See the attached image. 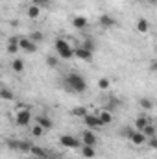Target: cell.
I'll list each match as a JSON object with an SVG mask.
<instances>
[{"instance_id": "cell-33", "label": "cell", "mask_w": 157, "mask_h": 159, "mask_svg": "<svg viewBox=\"0 0 157 159\" xmlns=\"http://www.w3.org/2000/svg\"><path fill=\"white\" fill-rule=\"evenodd\" d=\"M0 78H2V70H0Z\"/></svg>"}, {"instance_id": "cell-32", "label": "cell", "mask_w": 157, "mask_h": 159, "mask_svg": "<svg viewBox=\"0 0 157 159\" xmlns=\"http://www.w3.org/2000/svg\"><path fill=\"white\" fill-rule=\"evenodd\" d=\"M39 4H46V2H50V0H37Z\"/></svg>"}, {"instance_id": "cell-25", "label": "cell", "mask_w": 157, "mask_h": 159, "mask_svg": "<svg viewBox=\"0 0 157 159\" xmlns=\"http://www.w3.org/2000/svg\"><path fill=\"white\" fill-rule=\"evenodd\" d=\"M30 148H32V144H30L28 141H22V139H19V152H24V154H28V152H30Z\"/></svg>"}, {"instance_id": "cell-13", "label": "cell", "mask_w": 157, "mask_h": 159, "mask_svg": "<svg viewBox=\"0 0 157 159\" xmlns=\"http://www.w3.org/2000/svg\"><path fill=\"white\" fill-rule=\"evenodd\" d=\"M81 156H83V159H94L96 157V146L81 144Z\"/></svg>"}, {"instance_id": "cell-19", "label": "cell", "mask_w": 157, "mask_h": 159, "mask_svg": "<svg viewBox=\"0 0 157 159\" xmlns=\"http://www.w3.org/2000/svg\"><path fill=\"white\" fill-rule=\"evenodd\" d=\"M20 48H19V37H11L7 41V52L9 54H17Z\"/></svg>"}, {"instance_id": "cell-11", "label": "cell", "mask_w": 157, "mask_h": 159, "mask_svg": "<svg viewBox=\"0 0 157 159\" xmlns=\"http://www.w3.org/2000/svg\"><path fill=\"white\" fill-rule=\"evenodd\" d=\"M96 115H98V119L102 122V126H107V124L113 122V111H109V109H102V111H98Z\"/></svg>"}, {"instance_id": "cell-10", "label": "cell", "mask_w": 157, "mask_h": 159, "mask_svg": "<svg viewBox=\"0 0 157 159\" xmlns=\"http://www.w3.org/2000/svg\"><path fill=\"white\" fill-rule=\"evenodd\" d=\"M74 56L81 59V61H92V52H89V50H85L83 46H78V48H74Z\"/></svg>"}, {"instance_id": "cell-34", "label": "cell", "mask_w": 157, "mask_h": 159, "mask_svg": "<svg viewBox=\"0 0 157 159\" xmlns=\"http://www.w3.org/2000/svg\"><path fill=\"white\" fill-rule=\"evenodd\" d=\"M148 2H155V0H148Z\"/></svg>"}, {"instance_id": "cell-29", "label": "cell", "mask_w": 157, "mask_h": 159, "mask_svg": "<svg viewBox=\"0 0 157 159\" xmlns=\"http://www.w3.org/2000/svg\"><path fill=\"white\" fill-rule=\"evenodd\" d=\"M72 115H76V117H81V119H83V117L87 115V109H85V107H81V106H78V107H74V109H72Z\"/></svg>"}, {"instance_id": "cell-22", "label": "cell", "mask_w": 157, "mask_h": 159, "mask_svg": "<svg viewBox=\"0 0 157 159\" xmlns=\"http://www.w3.org/2000/svg\"><path fill=\"white\" fill-rule=\"evenodd\" d=\"M0 100H13V91L7 87L0 89Z\"/></svg>"}, {"instance_id": "cell-28", "label": "cell", "mask_w": 157, "mask_h": 159, "mask_svg": "<svg viewBox=\"0 0 157 159\" xmlns=\"http://www.w3.org/2000/svg\"><path fill=\"white\" fill-rule=\"evenodd\" d=\"M28 37H30V39L34 41V43H41L44 35H43V32H32V34H30Z\"/></svg>"}, {"instance_id": "cell-21", "label": "cell", "mask_w": 157, "mask_h": 159, "mask_svg": "<svg viewBox=\"0 0 157 159\" xmlns=\"http://www.w3.org/2000/svg\"><path fill=\"white\" fill-rule=\"evenodd\" d=\"M81 46L85 48V50H89V52H92L94 54V50H96V41L94 39H83V43H81Z\"/></svg>"}, {"instance_id": "cell-30", "label": "cell", "mask_w": 157, "mask_h": 159, "mask_svg": "<svg viewBox=\"0 0 157 159\" xmlns=\"http://www.w3.org/2000/svg\"><path fill=\"white\" fill-rule=\"evenodd\" d=\"M43 133H44V129L41 128L39 124H34V128H32V135H34V137H41Z\"/></svg>"}, {"instance_id": "cell-20", "label": "cell", "mask_w": 157, "mask_h": 159, "mask_svg": "<svg viewBox=\"0 0 157 159\" xmlns=\"http://www.w3.org/2000/svg\"><path fill=\"white\" fill-rule=\"evenodd\" d=\"M142 133H144V137L146 139H150V137H155V124H146L144 128H142Z\"/></svg>"}, {"instance_id": "cell-4", "label": "cell", "mask_w": 157, "mask_h": 159, "mask_svg": "<svg viewBox=\"0 0 157 159\" xmlns=\"http://www.w3.org/2000/svg\"><path fill=\"white\" fill-rule=\"evenodd\" d=\"M124 133L128 135V139L135 144V146H142L148 139L144 137V133L142 131H137V129H124Z\"/></svg>"}, {"instance_id": "cell-16", "label": "cell", "mask_w": 157, "mask_h": 159, "mask_svg": "<svg viewBox=\"0 0 157 159\" xmlns=\"http://www.w3.org/2000/svg\"><path fill=\"white\" fill-rule=\"evenodd\" d=\"M152 120L148 119L146 115H139L137 119H135V126H133V129H137V131H142V128L146 126V124H150Z\"/></svg>"}, {"instance_id": "cell-3", "label": "cell", "mask_w": 157, "mask_h": 159, "mask_svg": "<svg viewBox=\"0 0 157 159\" xmlns=\"http://www.w3.org/2000/svg\"><path fill=\"white\" fill-rule=\"evenodd\" d=\"M30 122H32V111L24 106H20L19 109H17V115H15V124L17 126H20V128H26V126H30Z\"/></svg>"}, {"instance_id": "cell-18", "label": "cell", "mask_w": 157, "mask_h": 159, "mask_svg": "<svg viewBox=\"0 0 157 159\" xmlns=\"http://www.w3.org/2000/svg\"><path fill=\"white\" fill-rule=\"evenodd\" d=\"M137 32H141V34H148L150 32V22L146 20V19H139L137 20Z\"/></svg>"}, {"instance_id": "cell-26", "label": "cell", "mask_w": 157, "mask_h": 159, "mask_svg": "<svg viewBox=\"0 0 157 159\" xmlns=\"http://www.w3.org/2000/svg\"><path fill=\"white\" fill-rule=\"evenodd\" d=\"M139 104H141V107H142V109H152V107H154V102H152L150 98H146V96H144V98H141V100H139Z\"/></svg>"}, {"instance_id": "cell-15", "label": "cell", "mask_w": 157, "mask_h": 159, "mask_svg": "<svg viewBox=\"0 0 157 159\" xmlns=\"http://www.w3.org/2000/svg\"><path fill=\"white\" fill-rule=\"evenodd\" d=\"M26 15H28V19H32V20L39 19V15H41V6H39V4H32V6H28V11H26Z\"/></svg>"}, {"instance_id": "cell-6", "label": "cell", "mask_w": 157, "mask_h": 159, "mask_svg": "<svg viewBox=\"0 0 157 159\" xmlns=\"http://www.w3.org/2000/svg\"><path fill=\"white\" fill-rule=\"evenodd\" d=\"M19 48L26 54H34L37 50V43H34L30 37H19Z\"/></svg>"}, {"instance_id": "cell-5", "label": "cell", "mask_w": 157, "mask_h": 159, "mask_svg": "<svg viewBox=\"0 0 157 159\" xmlns=\"http://www.w3.org/2000/svg\"><path fill=\"white\" fill-rule=\"evenodd\" d=\"M83 124L87 126V129H98V128H102V122L98 119V115L96 113H87L85 117H83Z\"/></svg>"}, {"instance_id": "cell-2", "label": "cell", "mask_w": 157, "mask_h": 159, "mask_svg": "<svg viewBox=\"0 0 157 159\" xmlns=\"http://www.w3.org/2000/svg\"><path fill=\"white\" fill-rule=\"evenodd\" d=\"M54 50L61 59H72L74 57V46L63 37H57L54 43Z\"/></svg>"}, {"instance_id": "cell-24", "label": "cell", "mask_w": 157, "mask_h": 159, "mask_svg": "<svg viewBox=\"0 0 157 159\" xmlns=\"http://www.w3.org/2000/svg\"><path fill=\"white\" fill-rule=\"evenodd\" d=\"M109 87H111V80H109V78H100V80H98V89L107 91Z\"/></svg>"}, {"instance_id": "cell-8", "label": "cell", "mask_w": 157, "mask_h": 159, "mask_svg": "<svg viewBox=\"0 0 157 159\" xmlns=\"http://www.w3.org/2000/svg\"><path fill=\"white\" fill-rule=\"evenodd\" d=\"M81 141L87 146H96L98 144V137H96V133L92 129H83L81 131Z\"/></svg>"}, {"instance_id": "cell-27", "label": "cell", "mask_w": 157, "mask_h": 159, "mask_svg": "<svg viewBox=\"0 0 157 159\" xmlns=\"http://www.w3.org/2000/svg\"><path fill=\"white\" fill-rule=\"evenodd\" d=\"M46 65H48L50 69H56V67L59 65V59L54 57V56H48V57H46Z\"/></svg>"}, {"instance_id": "cell-1", "label": "cell", "mask_w": 157, "mask_h": 159, "mask_svg": "<svg viewBox=\"0 0 157 159\" xmlns=\"http://www.w3.org/2000/svg\"><path fill=\"white\" fill-rule=\"evenodd\" d=\"M65 85L72 93H85L87 91V80L79 72H69L65 76Z\"/></svg>"}, {"instance_id": "cell-23", "label": "cell", "mask_w": 157, "mask_h": 159, "mask_svg": "<svg viewBox=\"0 0 157 159\" xmlns=\"http://www.w3.org/2000/svg\"><path fill=\"white\" fill-rule=\"evenodd\" d=\"M30 152H32L34 156H37V157H46V150H44V148H41V146H34V144H32Z\"/></svg>"}, {"instance_id": "cell-35", "label": "cell", "mask_w": 157, "mask_h": 159, "mask_svg": "<svg viewBox=\"0 0 157 159\" xmlns=\"http://www.w3.org/2000/svg\"><path fill=\"white\" fill-rule=\"evenodd\" d=\"M72 159H74V157H72Z\"/></svg>"}, {"instance_id": "cell-12", "label": "cell", "mask_w": 157, "mask_h": 159, "mask_svg": "<svg viewBox=\"0 0 157 159\" xmlns=\"http://www.w3.org/2000/svg\"><path fill=\"white\" fill-rule=\"evenodd\" d=\"M87 24H89V20H87L85 15H76V17L72 19V26H74L76 30H85Z\"/></svg>"}, {"instance_id": "cell-9", "label": "cell", "mask_w": 157, "mask_h": 159, "mask_svg": "<svg viewBox=\"0 0 157 159\" xmlns=\"http://www.w3.org/2000/svg\"><path fill=\"white\" fill-rule=\"evenodd\" d=\"M98 24H100L102 28H113V26L117 24V20H115L113 15H109V13H102V15L98 17Z\"/></svg>"}, {"instance_id": "cell-7", "label": "cell", "mask_w": 157, "mask_h": 159, "mask_svg": "<svg viewBox=\"0 0 157 159\" xmlns=\"http://www.w3.org/2000/svg\"><path fill=\"white\" fill-rule=\"evenodd\" d=\"M59 144H61V146H65V148H70V150H74V148H78V146H79V141L74 137V135L63 133V135L59 137Z\"/></svg>"}, {"instance_id": "cell-17", "label": "cell", "mask_w": 157, "mask_h": 159, "mask_svg": "<svg viewBox=\"0 0 157 159\" xmlns=\"http://www.w3.org/2000/svg\"><path fill=\"white\" fill-rule=\"evenodd\" d=\"M11 70H13V72H17V74L24 72V61H22L20 57H15V59L11 61Z\"/></svg>"}, {"instance_id": "cell-31", "label": "cell", "mask_w": 157, "mask_h": 159, "mask_svg": "<svg viewBox=\"0 0 157 159\" xmlns=\"http://www.w3.org/2000/svg\"><path fill=\"white\" fill-rule=\"evenodd\" d=\"M6 144H7L9 150H19V139H9Z\"/></svg>"}, {"instance_id": "cell-14", "label": "cell", "mask_w": 157, "mask_h": 159, "mask_svg": "<svg viewBox=\"0 0 157 159\" xmlns=\"http://www.w3.org/2000/svg\"><path fill=\"white\" fill-rule=\"evenodd\" d=\"M37 124H39L44 131H46V129H50V128L54 126V120L50 119L48 115H39V117H37Z\"/></svg>"}]
</instances>
